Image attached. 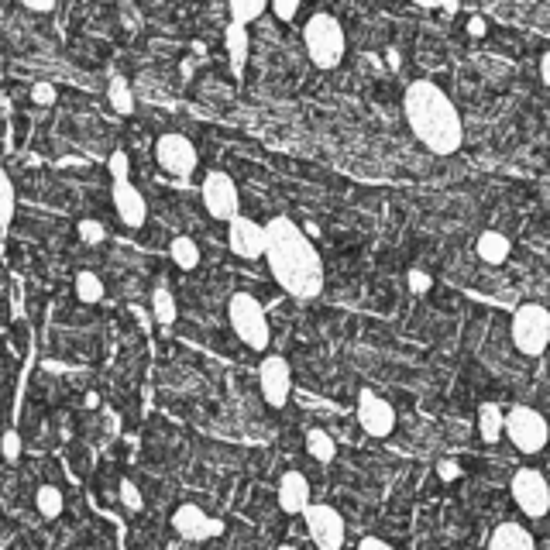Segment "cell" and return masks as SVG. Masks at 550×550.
<instances>
[{
    "label": "cell",
    "mask_w": 550,
    "mask_h": 550,
    "mask_svg": "<svg viewBox=\"0 0 550 550\" xmlns=\"http://www.w3.org/2000/svg\"><path fill=\"white\" fill-rule=\"evenodd\" d=\"M265 262L272 279L296 300H313L324 289V262L306 231L289 217H272L265 224Z\"/></svg>",
    "instance_id": "obj_1"
},
{
    "label": "cell",
    "mask_w": 550,
    "mask_h": 550,
    "mask_svg": "<svg viewBox=\"0 0 550 550\" xmlns=\"http://www.w3.org/2000/svg\"><path fill=\"white\" fill-rule=\"evenodd\" d=\"M403 110L410 131L420 138L423 148L434 155H454L465 141V124L454 107V100L430 80H416L406 86L403 93Z\"/></svg>",
    "instance_id": "obj_2"
},
{
    "label": "cell",
    "mask_w": 550,
    "mask_h": 550,
    "mask_svg": "<svg viewBox=\"0 0 550 550\" xmlns=\"http://www.w3.org/2000/svg\"><path fill=\"white\" fill-rule=\"evenodd\" d=\"M303 45H306V55L317 69H337L348 52V38H344V28L334 14L320 11L306 21L303 28Z\"/></svg>",
    "instance_id": "obj_3"
},
{
    "label": "cell",
    "mask_w": 550,
    "mask_h": 550,
    "mask_svg": "<svg viewBox=\"0 0 550 550\" xmlns=\"http://www.w3.org/2000/svg\"><path fill=\"white\" fill-rule=\"evenodd\" d=\"M227 320H231V330L238 334V341L251 351H265L272 341L269 320H265L262 303L251 293H234L231 303H227Z\"/></svg>",
    "instance_id": "obj_4"
},
{
    "label": "cell",
    "mask_w": 550,
    "mask_h": 550,
    "mask_svg": "<svg viewBox=\"0 0 550 550\" xmlns=\"http://www.w3.org/2000/svg\"><path fill=\"white\" fill-rule=\"evenodd\" d=\"M513 344L526 358H540L550 348V310L540 303H523L513 313Z\"/></svg>",
    "instance_id": "obj_5"
},
{
    "label": "cell",
    "mask_w": 550,
    "mask_h": 550,
    "mask_svg": "<svg viewBox=\"0 0 550 550\" xmlns=\"http://www.w3.org/2000/svg\"><path fill=\"white\" fill-rule=\"evenodd\" d=\"M506 437L520 454H540L550 440V423L533 406H513L506 413Z\"/></svg>",
    "instance_id": "obj_6"
},
{
    "label": "cell",
    "mask_w": 550,
    "mask_h": 550,
    "mask_svg": "<svg viewBox=\"0 0 550 550\" xmlns=\"http://www.w3.org/2000/svg\"><path fill=\"white\" fill-rule=\"evenodd\" d=\"M509 492H513V502L520 506V513L530 516V520H544L550 513V482L537 468L516 471Z\"/></svg>",
    "instance_id": "obj_7"
},
{
    "label": "cell",
    "mask_w": 550,
    "mask_h": 550,
    "mask_svg": "<svg viewBox=\"0 0 550 550\" xmlns=\"http://www.w3.org/2000/svg\"><path fill=\"white\" fill-rule=\"evenodd\" d=\"M200 196H203V207L214 220H227L231 224L234 217L241 214V193H238V183H234L227 172H207L203 176V186H200Z\"/></svg>",
    "instance_id": "obj_8"
},
{
    "label": "cell",
    "mask_w": 550,
    "mask_h": 550,
    "mask_svg": "<svg viewBox=\"0 0 550 550\" xmlns=\"http://www.w3.org/2000/svg\"><path fill=\"white\" fill-rule=\"evenodd\" d=\"M303 523H306L310 540L317 544V550H341L344 547L348 530H344V516L337 513L334 506H327V502H310L303 513Z\"/></svg>",
    "instance_id": "obj_9"
},
{
    "label": "cell",
    "mask_w": 550,
    "mask_h": 550,
    "mask_svg": "<svg viewBox=\"0 0 550 550\" xmlns=\"http://www.w3.org/2000/svg\"><path fill=\"white\" fill-rule=\"evenodd\" d=\"M155 162L162 165L169 176L176 179H190L196 172V165H200V155H196V145L186 135H162L155 141Z\"/></svg>",
    "instance_id": "obj_10"
},
{
    "label": "cell",
    "mask_w": 550,
    "mask_h": 550,
    "mask_svg": "<svg viewBox=\"0 0 550 550\" xmlns=\"http://www.w3.org/2000/svg\"><path fill=\"white\" fill-rule=\"evenodd\" d=\"M258 389H262V399L275 410L289 403V392H293V372H289V361L279 355H269L258 365Z\"/></svg>",
    "instance_id": "obj_11"
},
{
    "label": "cell",
    "mask_w": 550,
    "mask_h": 550,
    "mask_svg": "<svg viewBox=\"0 0 550 550\" xmlns=\"http://www.w3.org/2000/svg\"><path fill=\"white\" fill-rule=\"evenodd\" d=\"M358 423L368 437H389L396 430V410L375 389L358 392Z\"/></svg>",
    "instance_id": "obj_12"
},
{
    "label": "cell",
    "mask_w": 550,
    "mask_h": 550,
    "mask_svg": "<svg viewBox=\"0 0 550 550\" xmlns=\"http://www.w3.org/2000/svg\"><path fill=\"white\" fill-rule=\"evenodd\" d=\"M172 530H176L183 540H193V544H200V540L220 537V533H224V523L203 513L196 502H183V506L172 513Z\"/></svg>",
    "instance_id": "obj_13"
},
{
    "label": "cell",
    "mask_w": 550,
    "mask_h": 550,
    "mask_svg": "<svg viewBox=\"0 0 550 550\" xmlns=\"http://www.w3.org/2000/svg\"><path fill=\"white\" fill-rule=\"evenodd\" d=\"M227 248L245 262H255V258L265 255V227L238 214L227 224Z\"/></svg>",
    "instance_id": "obj_14"
},
{
    "label": "cell",
    "mask_w": 550,
    "mask_h": 550,
    "mask_svg": "<svg viewBox=\"0 0 550 550\" xmlns=\"http://www.w3.org/2000/svg\"><path fill=\"white\" fill-rule=\"evenodd\" d=\"M110 200H114V210H117V217H121L124 227H141L148 220V203L131 179L110 183Z\"/></svg>",
    "instance_id": "obj_15"
},
{
    "label": "cell",
    "mask_w": 550,
    "mask_h": 550,
    "mask_svg": "<svg viewBox=\"0 0 550 550\" xmlns=\"http://www.w3.org/2000/svg\"><path fill=\"white\" fill-rule=\"evenodd\" d=\"M279 509L286 516H303L306 506H310V482H306L303 471H286L279 478Z\"/></svg>",
    "instance_id": "obj_16"
},
{
    "label": "cell",
    "mask_w": 550,
    "mask_h": 550,
    "mask_svg": "<svg viewBox=\"0 0 550 550\" xmlns=\"http://www.w3.org/2000/svg\"><path fill=\"white\" fill-rule=\"evenodd\" d=\"M224 45H227V62H231V73L241 80V76H245V69H248V52H251L248 28L238 25V21H231L227 31H224Z\"/></svg>",
    "instance_id": "obj_17"
},
{
    "label": "cell",
    "mask_w": 550,
    "mask_h": 550,
    "mask_svg": "<svg viewBox=\"0 0 550 550\" xmlns=\"http://www.w3.org/2000/svg\"><path fill=\"white\" fill-rule=\"evenodd\" d=\"M489 550H537V540L523 523H499L489 537Z\"/></svg>",
    "instance_id": "obj_18"
},
{
    "label": "cell",
    "mask_w": 550,
    "mask_h": 550,
    "mask_svg": "<svg viewBox=\"0 0 550 550\" xmlns=\"http://www.w3.org/2000/svg\"><path fill=\"white\" fill-rule=\"evenodd\" d=\"M475 251H478V258H482L485 265H502V262H506V258H509V251H513V245H509L506 234H499V231H485V234H478Z\"/></svg>",
    "instance_id": "obj_19"
},
{
    "label": "cell",
    "mask_w": 550,
    "mask_h": 550,
    "mask_svg": "<svg viewBox=\"0 0 550 550\" xmlns=\"http://www.w3.org/2000/svg\"><path fill=\"white\" fill-rule=\"evenodd\" d=\"M478 434H482L485 444H495V440L506 434V413H502L495 403L478 406Z\"/></svg>",
    "instance_id": "obj_20"
},
{
    "label": "cell",
    "mask_w": 550,
    "mask_h": 550,
    "mask_svg": "<svg viewBox=\"0 0 550 550\" xmlns=\"http://www.w3.org/2000/svg\"><path fill=\"white\" fill-rule=\"evenodd\" d=\"M169 258L176 262V269L193 272L196 265H200V245H196L193 238H186V234H179V238H172V245H169Z\"/></svg>",
    "instance_id": "obj_21"
},
{
    "label": "cell",
    "mask_w": 550,
    "mask_h": 550,
    "mask_svg": "<svg viewBox=\"0 0 550 550\" xmlns=\"http://www.w3.org/2000/svg\"><path fill=\"white\" fill-rule=\"evenodd\" d=\"M306 451H310L313 461H320V465H330V461L337 458V444L330 440L327 430H306Z\"/></svg>",
    "instance_id": "obj_22"
},
{
    "label": "cell",
    "mask_w": 550,
    "mask_h": 550,
    "mask_svg": "<svg viewBox=\"0 0 550 550\" xmlns=\"http://www.w3.org/2000/svg\"><path fill=\"white\" fill-rule=\"evenodd\" d=\"M107 100H110V107L117 110V114H135V93H131V86L124 76H114V80L107 83Z\"/></svg>",
    "instance_id": "obj_23"
},
{
    "label": "cell",
    "mask_w": 550,
    "mask_h": 550,
    "mask_svg": "<svg viewBox=\"0 0 550 550\" xmlns=\"http://www.w3.org/2000/svg\"><path fill=\"white\" fill-rule=\"evenodd\" d=\"M14 210H18V193H14V183H11V176H7V169L0 165V231L11 227Z\"/></svg>",
    "instance_id": "obj_24"
},
{
    "label": "cell",
    "mask_w": 550,
    "mask_h": 550,
    "mask_svg": "<svg viewBox=\"0 0 550 550\" xmlns=\"http://www.w3.org/2000/svg\"><path fill=\"white\" fill-rule=\"evenodd\" d=\"M76 300L80 303H100L104 300V279H100L97 272L83 269L80 275H76Z\"/></svg>",
    "instance_id": "obj_25"
},
{
    "label": "cell",
    "mask_w": 550,
    "mask_h": 550,
    "mask_svg": "<svg viewBox=\"0 0 550 550\" xmlns=\"http://www.w3.org/2000/svg\"><path fill=\"white\" fill-rule=\"evenodd\" d=\"M152 313H155V320H159L162 327H172V324H176L179 306H176V296H172L165 286H159V289L152 293Z\"/></svg>",
    "instance_id": "obj_26"
},
{
    "label": "cell",
    "mask_w": 550,
    "mask_h": 550,
    "mask_svg": "<svg viewBox=\"0 0 550 550\" xmlns=\"http://www.w3.org/2000/svg\"><path fill=\"white\" fill-rule=\"evenodd\" d=\"M35 506H38V513H42L45 520H55V516H62V509H66V499H62V492L55 489V485H38Z\"/></svg>",
    "instance_id": "obj_27"
},
{
    "label": "cell",
    "mask_w": 550,
    "mask_h": 550,
    "mask_svg": "<svg viewBox=\"0 0 550 550\" xmlns=\"http://www.w3.org/2000/svg\"><path fill=\"white\" fill-rule=\"evenodd\" d=\"M265 7H269V0H227L231 21H238V25H251V21H258L265 14Z\"/></svg>",
    "instance_id": "obj_28"
},
{
    "label": "cell",
    "mask_w": 550,
    "mask_h": 550,
    "mask_svg": "<svg viewBox=\"0 0 550 550\" xmlns=\"http://www.w3.org/2000/svg\"><path fill=\"white\" fill-rule=\"evenodd\" d=\"M117 492H121V502L128 506V513H141L145 509V499H141V489L131 478H121V485H117Z\"/></svg>",
    "instance_id": "obj_29"
},
{
    "label": "cell",
    "mask_w": 550,
    "mask_h": 550,
    "mask_svg": "<svg viewBox=\"0 0 550 550\" xmlns=\"http://www.w3.org/2000/svg\"><path fill=\"white\" fill-rule=\"evenodd\" d=\"M107 169H110V179L114 183H121V179H131V159H128V152H110V159H107Z\"/></svg>",
    "instance_id": "obj_30"
},
{
    "label": "cell",
    "mask_w": 550,
    "mask_h": 550,
    "mask_svg": "<svg viewBox=\"0 0 550 550\" xmlns=\"http://www.w3.org/2000/svg\"><path fill=\"white\" fill-rule=\"evenodd\" d=\"M269 7H272V14L279 21H293L296 14H300L303 0H269Z\"/></svg>",
    "instance_id": "obj_31"
},
{
    "label": "cell",
    "mask_w": 550,
    "mask_h": 550,
    "mask_svg": "<svg viewBox=\"0 0 550 550\" xmlns=\"http://www.w3.org/2000/svg\"><path fill=\"white\" fill-rule=\"evenodd\" d=\"M0 454H4V461H18L21 458V437H18V430H7V434L0 437Z\"/></svg>",
    "instance_id": "obj_32"
},
{
    "label": "cell",
    "mask_w": 550,
    "mask_h": 550,
    "mask_svg": "<svg viewBox=\"0 0 550 550\" xmlns=\"http://www.w3.org/2000/svg\"><path fill=\"white\" fill-rule=\"evenodd\" d=\"M31 100H35V104L38 107H52L55 104V100H59V93H55V86L52 83H35V86H31Z\"/></svg>",
    "instance_id": "obj_33"
},
{
    "label": "cell",
    "mask_w": 550,
    "mask_h": 550,
    "mask_svg": "<svg viewBox=\"0 0 550 550\" xmlns=\"http://www.w3.org/2000/svg\"><path fill=\"white\" fill-rule=\"evenodd\" d=\"M80 238L90 241V245H100V241L107 238V231H104L100 220H80Z\"/></svg>",
    "instance_id": "obj_34"
},
{
    "label": "cell",
    "mask_w": 550,
    "mask_h": 550,
    "mask_svg": "<svg viewBox=\"0 0 550 550\" xmlns=\"http://www.w3.org/2000/svg\"><path fill=\"white\" fill-rule=\"evenodd\" d=\"M406 282H410V293H416V296L430 293V286H434L430 272H423V269H410V275H406Z\"/></svg>",
    "instance_id": "obj_35"
},
{
    "label": "cell",
    "mask_w": 550,
    "mask_h": 550,
    "mask_svg": "<svg viewBox=\"0 0 550 550\" xmlns=\"http://www.w3.org/2000/svg\"><path fill=\"white\" fill-rule=\"evenodd\" d=\"M437 475H440V482H454V478H461L458 461H440V465H437Z\"/></svg>",
    "instance_id": "obj_36"
},
{
    "label": "cell",
    "mask_w": 550,
    "mask_h": 550,
    "mask_svg": "<svg viewBox=\"0 0 550 550\" xmlns=\"http://www.w3.org/2000/svg\"><path fill=\"white\" fill-rule=\"evenodd\" d=\"M21 7H28V11L35 14H49L55 11V0H21Z\"/></svg>",
    "instance_id": "obj_37"
},
{
    "label": "cell",
    "mask_w": 550,
    "mask_h": 550,
    "mask_svg": "<svg viewBox=\"0 0 550 550\" xmlns=\"http://www.w3.org/2000/svg\"><path fill=\"white\" fill-rule=\"evenodd\" d=\"M358 550H392V544H385V540H379V537H365L358 544Z\"/></svg>",
    "instance_id": "obj_38"
},
{
    "label": "cell",
    "mask_w": 550,
    "mask_h": 550,
    "mask_svg": "<svg viewBox=\"0 0 550 550\" xmlns=\"http://www.w3.org/2000/svg\"><path fill=\"white\" fill-rule=\"evenodd\" d=\"M485 31H489V25H485V18H471V21H468V35H471V38H482Z\"/></svg>",
    "instance_id": "obj_39"
},
{
    "label": "cell",
    "mask_w": 550,
    "mask_h": 550,
    "mask_svg": "<svg viewBox=\"0 0 550 550\" xmlns=\"http://www.w3.org/2000/svg\"><path fill=\"white\" fill-rule=\"evenodd\" d=\"M540 80L550 86V52L540 55Z\"/></svg>",
    "instance_id": "obj_40"
},
{
    "label": "cell",
    "mask_w": 550,
    "mask_h": 550,
    "mask_svg": "<svg viewBox=\"0 0 550 550\" xmlns=\"http://www.w3.org/2000/svg\"><path fill=\"white\" fill-rule=\"evenodd\" d=\"M440 7H444V11H447V14H458L461 0H440Z\"/></svg>",
    "instance_id": "obj_41"
},
{
    "label": "cell",
    "mask_w": 550,
    "mask_h": 550,
    "mask_svg": "<svg viewBox=\"0 0 550 550\" xmlns=\"http://www.w3.org/2000/svg\"><path fill=\"white\" fill-rule=\"evenodd\" d=\"M385 62H389V69H399V52L389 49V52H385Z\"/></svg>",
    "instance_id": "obj_42"
},
{
    "label": "cell",
    "mask_w": 550,
    "mask_h": 550,
    "mask_svg": "<svg viewBox=\"0 0 550 550\" xmlns=\"http://www.w3.org/2000/svg\"><path fill=\"white\" fill-rule=\"evenodd\" d=\"M416 7H440V0H413Z\"/></svg>",
    "instance_id": "obj_43"
},
{
    "label": "cell",
    "mask_w": 550,
    "mask_h": 550,
    "mask_svg": "<svg viewBox=\"0 0 550 550\" xmlns=\"http://www.w3.org/2000/svg\"><path fill=\"white\" fill-rule=\"evenodd\" d=\"M279 550H296V547H279Z\"/></svg>",
    "instance_id": "obj_44"
},
{
    "label": "cell",
    "mask_w": 550,
    "mask_h": 550,
    "mask_svg": "<svg viewBox=\"0 0 550 550\" xmlns=\"http://www.w3.org/2000/svg\"><path fill=\"white\" fill-rule=\"evenodd\" d=\"M0 80H4V73H0Z\"/></svg>",
    "instance_id": "obj_45"
}]
</instances>
